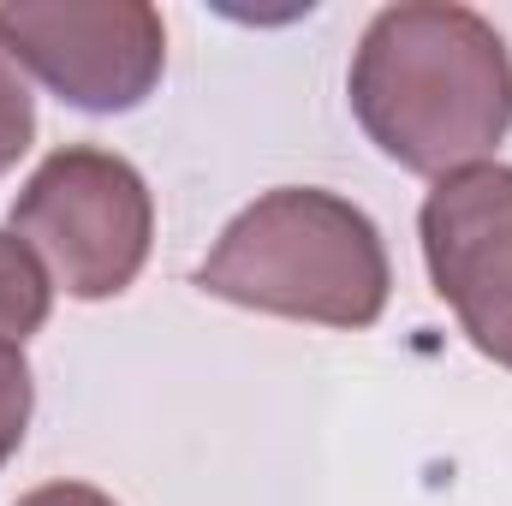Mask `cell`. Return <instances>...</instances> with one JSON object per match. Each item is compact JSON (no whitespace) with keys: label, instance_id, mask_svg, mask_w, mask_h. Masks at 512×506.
<instances>
[{"label":"cell","instance_id":"ba28073f","mask_svg":"<svg viewBox=\"0 0 512 506\" xmlns=\"http://www.w3.org/2000/svg\"><path fill=\"white\" fill-rule=\"evenodd\" d=\"M30 405H36V381H30V358L18 340L0 334V465L24 447L30 429Z\"/></svg>","mask_w":512,"mask_h":506},{"label":"cell","instance_id":"6da1fadb","mask_svg":"<svg viewBox=\"0 0 512 506\" xmlns=\"http://www.w3.org/2000/svg\"><path fill=\"white\" fill-rule=\"evenodd\" d=\"M352 114L405 173L477 167L512 131V54L471 6H382L352 54Z\"/></svg>","mask_w":512,"mask_h":506},{"label":"cell","instance_id":"9c48e42d","mask_svg":"<svg viewBox=\"0 0 512 506\" xmlns=\"http://www.w3.org/2000/svg\"><path fill=\"white\" fill-rule=\"evenodd\" d=\"M12 506H120V501L90 489V483H42V489H30L24 501H12Z\"/></svg>","mask_w":512,"mask_h":506},{"label":"cell","instance_id":"52a82bcc","mask_svg":"<svg viewBox=\"0 0 512 506\" xmlns=\"http://www.w3.org/2000/svg\"><path fill=\"white\" fill-rule=\"evenodd\" d=\"M36 143V96L24 66L12 60V48L0 42V173L18 167V155Z\"/></svg>","mask_w":512,"mask_h":506},{"label":"cell","instance_id":"7a4b0ae2","mask_svg":"<svg viewBox=\"0 0 512 506\" xmlns=\"http://www.w3.org/2000/svg\"><path fill=\"white\" fill-rule=\"evenodd\" d=\"M197 286L221 304L316 322L370 328L387 310V245L376 221L316 185H280L227 221L197 262Z\"/></svg>","mask_w":512,"mask_h":506},{"label":"cell","instance_id":"8992f818","mask_svg":"<svg viewBox=\"0 0 512 506\" xmlns=\"http://www.w3.org/2000/svg\"><path fill=\"white\" fill-rule=\"evenodd\" d=\"M54 310V286L48 268L18 233H0V334L24 346V334H36Z\"/></svg>","mask_w":512,"mask_h":506},{"label":"cell","instance_id":"5b68a950","mask_svg":"<svg viewBox=\"0 0 512 506\" xmlns=\"http://www.w3.org/2000/svg\"><path fill=\"white\" fill-rule=\"evenodd\" d=\"M423 262L465 340L512 370V167L477 161L423 197Z\"/></svg>","mask_w":512,"mask_h":506},{"label":"cell","instance_id":"277c9868","mask_svg":"<svg viewBox=\"0 0 512 506\" xmlns=\"http://www.w3.org/2000/svg\"><path fill=\"white\" fill-rule=\"evenodd\" d=\"M0 42L78 114H131L167 66V24L143 0H18Z\"/></svg>","mask_w":512,"mask_h":506},{"label":"cell","instance_id":"3957f363","mask_svg":"<svg viewBox=\"0 0 512 506\" xmlns=\"http://www.w3.org/2000/svg\"><path fill=\"white\" fill-rule=\"evenodd\" d=\"M12 233L66 286V298H120L149 262L155 203L143 173L114 149H54L12 203Z\"/></svg>","mask_w":512,"mask_h":506}]
</instances>
